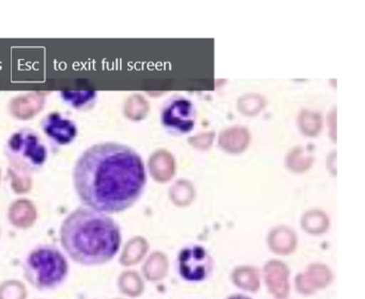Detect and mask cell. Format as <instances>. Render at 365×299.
I'll use <instances>...</instances> for the list:
<instances>
[{"label": "cell", "instance_id": "6da1fadb", "mask_svg": "<svg viewBox=\"0 0 365 299\" xmlns=\"http://www.w3.org/2000/svg\"><path fill=\"white\" fill-rule=\"evenodd\" d=\"M146 183V168L140 156L118 143L93 145L74 166V188L81 202L106 215L133 206Z\"/></svg>", "mask_w": 365, "mask_h": 299}, {"label": "cell", "instance_id": "7a4b0ae2", "mask_svg": "<svg viewBox=\"0 0 365 299\" xmlns=\"http://www.w3.org/2000/svg\"><path fill=\"white\" fill-rule=\"evenodd\" d=\"M61 240L63 250L74 262L84 266H99L118 253L121 230L110 216L82 207L63 220Z\"/></svg>", "mask_w": 365, "mask_h": 299}, {"label": "cell", "instance_id": "3957f363", "mask_svg": "<svg viewBox=\"0 0 365 299\" xmlns=\"http://www.w3.org/2000/svg\"><path fill=\"white\" fill-rule=\"evenodd\" d=\"M25 279L40 290H51L61 286L69 273L66 256L53 245H40L34 249L23 265Z\"/></svg>", "mask_w": 365, "mask_h": 299}, {"label": "cell", "instance_id": "277c9868", "mask_svg": "<svg viewBox=\"0 0 365 299\" xmlns=\"http://www.w3.org/2000/svg\"><path fill=\"white\" fill-rule=\"evenodd\" d=\"M5 151L14 166L31 172L40 170L48 157L41 138L31 129L14 132L6 144Z\"/></svg>", "mask_w": 365, "mask_h": 299}, {"label": "cell", "instance_id": "5b68a950", "mask_svg": "<svg viewBox=\"0 0 365 299\" xmlns=\"http://www.w3.org/2000/svg\"><path fill=\"white\" fill-rule=\"evenodd\" d=\"M195 121L194 104L181 96L172 98L162 111V123L170 133L177 136L190 133L195 127Z\"/></svg>", "mask_w": 365, "mask_h": 299}, {"label": "cell", "instance_id": "8992f818", "mask_svg": "<svg viewBox=\"0 0 365 299\" xmlns=\"http://www.w3.org/2000/svg\"><path fill=\"white\" fill-rule=\"evenodd\" d=\"M179 273L190 282L204 281L212 271V258L205 248L190 245L179 254Z\"/></svg>", "mask_w": 365, "mask_h": 299}, {"label": "cell", "instance_id": "52a82bcc", "mask_svg": "<svg viewBox=\"0 0 365 299\" xmlns=\"http://www.w3.org/2000/svg\"><path fill=\"white\" fill-rule=\"evenodd\" d=\"M41 129L44 134L58 146L71 144L78 134V126L76 123L59 112H53L46 115L42 119Z\"/></svg>", "mask_w": 365, "mask_h": 299}, {"label": "cell", "instance_id": "ba28073f", "mask_svg": "<svg viewBox=\"0 0 365 299\" xmlns=\"http://www.w3.org/2000/svg\"><path fill=\"white\" fill-rule=\"evenodd\" d=\"M96 91H63L61 93V99L76 110H85L91 106L97 99Z\"/></svg>", "mask_w": 365, "mask_h": 299}, {"label": "cell", "instance_id": "9c48e42d", "mask_svg": "<svg viewBox=\"0 0 365 299\" xmlns=\"http://www.w3.org/2000/svg\"><path fill=\"white\" fill-rule=\"evenodd\" d=\"M230 299H251V298H249V297L241 296V295H238V296L230 297Z\"/></svg>", "mask_w": 365, "mask_h": 299}]
</instances>
